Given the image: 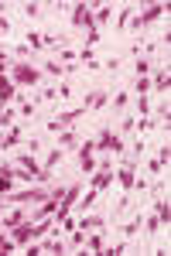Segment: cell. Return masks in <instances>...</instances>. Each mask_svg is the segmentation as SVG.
I'll return each mask as SVG.
<instances>
[{"mask_svg": "<svg viewBox=\"0 0 171 256\" xmlns=\"http://www.w3.org/2000/svg\"><path fill=\"white\" fill-rule=\"evenodd\" d=\"M11 82L31 89V86H38V82H41V68H35L31 62H14V65H11Z\"/></svg>", "mask_w": 171, "mask_h": 256, "instance_id": "cell-1", "label": "cell"}, {"mask_svg": "<svg viewBox=\"0 0 171 256\" xmlns=\"http://www.w3.org/2000/svg\"><path fill=\"white\" fill-rule=\"evenodd\" d=\"M164 10H168L164 4H151V7H147L144 14H137V10H133V18H130V24H127V28H130L133 34H137V31H144V28H151L154 20H157L161 14H164Z\"/></svg>", "mask_w": 171, "mask_h": 256, "instance_id": "cell-2", "label": "cell"}, {"mask_svg": "<svg viewBox=\"0 0 171 256\" xmlns=\"http://www.w3.org/2000/svg\"><path fill=\"white\" fill-rule=\"evenodd\" d=\"M72 28H76V31H86V34H96V31H99L96 20H93V7H89V4H76V7H72Z\"/></svg>", "mask_w": 171, "mask_h": 256, "instance_id": "cell-3", "label": "cell"}, {"mask_svg": "<svg viewBox=\"0 0 171 256\" xmlns=\"http://www.w3.org/2000/svg\"><path fill=\"white\" fill-rule=\"evenodd\" d=\"M48 195H52V188H24V192H11V195H4V198L11 205H38Z\"/></svg>", "mask_w": 171, "mask_h": 256, "instance_id": "cell-4", "label": "cell"}, {"mask_svg": "<svg viewBox=\"0 0 171 256\" xmlns=\"http://www.w3.org/2000/svg\"><path fill=\"white\" fill-rule=\"evenodd\" d=\"M96 140H86V144H82V147H79V154H76V164H79V171H82V174H93L96 171Z\"/></svg>", "mask_w": 171, "mask_h": 256, "instance_id": "cell-5", "label": "cell"}, {"mask_svg": "<svg viewBox=\"0 0 171 256\" xmlns=\"http://www.w3.org/2000/svg\"><path fill=\"white\" fill-rule=\"evenodd\" d=\"M103 106H110V92H106V89H96V92H86V96H82V110H86V113H96V110H103Z\"/></svg>", "mask_w": 171, "mask_h": 256, "instance_id": "cell-6", "label": "cell"}, {"mask_svg": "<svg viewBox=\"0 0 171 256\" xmlns=\"http://www.w3.org/2000/svg\"><path fill=\"white\" fill-rule=\"evenodd\" d=\"M96 150H113V154H120L123 150V137L120 134H110V126L99 134V140H96Z\"/></svg>", "mask_w": 171, "mask_h": 256, "instance_id": "cell-7", "label": "cell"}, {"mask_svg": "<svg viewBox=\"0 0 171 256\" xmlns=\"http://www.w3.org/2000/svg\"><path fill=\"white\" fill-rule=\"evenodd\" d=\"M11 239H14L18 246H28V239H35V222H21V226H14Z\"/></svg>", "mask_w": 171, "mask_h": 256, "instance_id": "cell-8", "label": "cell"}, {"mask_svg": "<svg viewBox=\"0 0 171 256\" xmlns=\"http://www.w3.org/2000/svg\"><path fill=\"white\" fill-rule=\"evenodd\" d=\"M140 226H144V216L137 212V216H133L130 222H123V226H120V236H123V239H133L137 232H140Z\"/></svg>", "mask_w": 171, "mask_h": 256, "instance_id": "cell-9", "label": "cell"}, {"mask_svg": "<svg viewBox=\"0 0 171 256\" xmlns=\"http://www.w3.org/2000/svg\"><path fill=\"white\" fill-rule=\"evenodd\" d=\"M133 10H137L133 4H123V7H120V14H116V20H113V28H116V31H127V24H130Z\"/></svg>", "mask_w": 171, "mask_h": 256, "instance_id": "cell-10", "label": "cell"}, {"mask_svg": "<svg viewBox=\"0 0 171 256\" xmlns=\"http://www.w3.org/2000/svg\"><path fill=\"white\" fill-rule=\"evenodd\" d=\"M24 140V130L21 126H7V134H4V144H0V150H11L14 144H21Z\"/></svg>", "mask_w": 171, "mask_h": 256, "instance_id": "cell-11", "label": "cell"}, {"mask_svg": "<svg viewBox=\"0 0 171 256\" xmlns=\"http://www.w3.org/2000/svg\"><path fill=\"white\" fill-rule=\"evenodd\" d=\"M62 158H65V150H62V147H52V150H48V158H45V168H41V171H48V174H52V171H55L58 164H62Z\"/></svg>", "mask_w": 171, "mask_h": 256, "instance_id": "cell-12", "label": "cell"}, {"mask_svg": "<svg viewBox=\"0 0 171 256\" xmlns=\"http://www.w3.org/2000/svg\"><path fill=\"white\" fill-rule=\"evenodd\" d=\"M76 226L82 229V232H89V229H103V226H106V216H82Z\"/></svg>", "mask_w": 171, "mask_h": 256, "instance_id": "cell-13", "label": "cell"}, {"mask_svg": "<svg viewBox=\"0 0 171 256\" xmlns=\"http://www.w3.org/2000/svg\"><path fill=\"white\" fill-rule=\"evenodd\" d=\"M41 72H45V76H52V79H65V65H62V62H55V58H48L45 62V65H41Z\"/></svg>", "mask_w": 171, "mask_h": 256, "instance_id": "cell-14", "label": "cell"}, {"mask_svg": "<svg viewBox=\"0 0 171 256\" xmlns=\"http://www.w3.org/2000/svg\"><path fill=\"white\" fill-rule=\"evenodd\" d=\"M18 164H21V168H24V171H28V174H31V178H38V174H41V164H38V160H35V158H31L28 150H24V154H21V158H18Z\"/></svg>", "mask_w": 171, "mask_h": 256, "instance_id": "cell-15", "label": "cell"}, {"mask_svg": "<svg viewBox=\"0 0 171 256\" xmlns=\"http://www.w3.org/2000/svg\"><path fill=\"white\" fill-rule=\"evenodd\" d=\"M21 222H24V212H21V208H7V212L0 216V226H7V229H14Z\"/></svg>", "mask_w": 171, "mask_h": 256, "instance_id": "cell-16", "label": "cell"}, {"mask_svg": "<svg viewBox=\"0 0 171 256\" xmlns=\"http://www.w3.org/2000/svg\"><path fill=\"white\" fill-rule=\"evenodd\" d=\"M151 86L157 89V92H168V86H171L168 68H157V72H154V79H151Z\"/></svg>", "mask_w": 171, "mask_h": 256, "instance_id": "cell-17", "label": "cell"}, {"mask_svg": "<svg viewBox=\"0 0 171 256\" xmlns=\"http://www.w3.org/2000/svg\"><path fill=\"white\" fill-rule=\"evenodd\" d=\"M79 144V130H62V134H58V147H62V150H69V147H76Z\"/></svg>", "mask_w": 171, "mask_h": 256, "instance_id": "cell-18", "label": "cell"}, {"mask_svg": "<svg viewBox=\"0 0 171 256\" xmlns=\"http://www.w3.org/2000/svg\"><path fill=\"white\" fill-rule=\"evenodd\" d=\"M127 102H130V89H120V92L113 96V102H110V110L123 113V110H127Z\"/></svg>", "mask_w": 171, "mask_h": 256, "instance_id": "cell-19", "label": "cell"}, {"mask_svg": "<svg viewBox=\"0 0 171 256\" xmlns=\"http://www.w3.org/2000/svg\"><path fill=\"white\" fill-rule=\"evenodd\" d=\"M24 44H28V52H45V41H41L38 31H28L24 34Z\"/></svg>", "mask_w": 171, "mask_h": 256, "instance_id": "cell-20", "label": "cell"}, {"mask_svg": "<svg viewBox=\"0 0 171 256\" xmlns=\"http://www.w3.org/2000/svg\"><path fill=\"white\" fill-rule=\"evenodd\" d=\"M103 232H96V236H86V250H89V253H103V250H106V242H103Z\"/></svg>", "mask_w": 171, "mask_h": 256, "instance_id": "cell-21", "label": "cell"}, {"mask_svg": "<svg viewBox=\"0 0 171 256\" xmlns=\"http://www.w3.org/2000/svg\"><path fill=\"white\" fill-rule=\"evenodd\" d=\"M147 72H151V62L144 55H133V76H147Z\"/></svg>", "mask_w": 171, "mask_h": 256, "instance_id": "cell-22", "label": "cell"}, {"mask_svg": "<svg viewBox=\"0 0 171 256\" xmlns=\"http://www.w3.org/2000/svg\"><path fill=\"white\" fill-rule=\"evenodd\" d=\"M147 89H151V79H147V76H137V79H133V89H130V92H140V96H147Z\"/></svg>", "mask_w": 171, "mask_h": 256, "instance_id": "cell-23", "label": "cell"}, {"mask_svg": "<svg viewBox=\"0 0 171 256\" xmlns=\"http://www.w3.org/2000/svg\"><path fill=\"white\" fill-rule=\"evenodd\" d=\"M11 192H14V178H11V174H0V198L11 195Z\"/></svg>", "mask_w": 171, "mask_h": 256, "instance_id": "cell-24", "label": "cell"}, {"mask_svg": "<svg viewBox=\"0 0 171 256\" xmlns=\"http://www.w3.org/2000/svg\"><path fill=\"white\" fill-rule=\"evenodd\" d=\"M96 195H99V192H93V188H89V195H86L82 202H79V208H76V212H89V205L96 202Z\"/></svg>", "mask_w": 171, "mask_h": 256, "instance_id": "cell-25", "label": "cell"}, {"mask_svg": "<svg viewBox=\"0 0 171 256\" xmlns=\"http://www.w3.org/2000/svg\"><path fill=\"white\" fill-rule=\"evenodd\" d=\"M133 123H137V116H133V113H127V116H123V123H120V137H123V134H130Z\"/></svg>", "mask_w": 171, "mask_h": 256, "instance_id": "cell-26", "label": "cell"}, {"mask_svg": "<svg viewBox=\"0 0 171 256\" xmlns=\"http://www.w3.org/2000/svg\"><path fill=\"white\" fill-rule=\"evenodd\" d=\"M14 250H21L14 239H7V236H0V253H14Z\"/></svg>", "mask_w": 171, "mask_h": 256, "instance_id": "cell-27", "label": "cell"}, {"mask_svg": "<svg viewBox=\"0 0 171 256\" xmlns=\"http://www.w3.org/2000/svg\"><path fill=\"white\" fill-rule=\"evenodd\" d=\"M58 58L65 62V65H76V52L72 48H58Z\"/></svg>", "mask_w": 171, "mask_h": 256, "instance_id": "cell-28", "label": "cell"}, {"mask_svg": "<svg viewBox=\"0 0 171 256\" xmlns=\"http://www.w3.org/2000/svg\"><path fill=\"white\" fill-rule=\"evenodd\" d=\"M35 113H38V99H35V102H24V106H21V116H35Z\"/></svg>", "mask_w": 171, "mask_h": 256, "instance_id": "cell-29", "label": "cell"}, {"mask_svg": "<svg viewBox=\"0 0 171 256\" xmlns=\"http://www.w3.org/2000/svg\"><path fill=\"white\" fill-rule=\"evenodd\" d=\"M137 113H140V116H147V113H151V99H147V96L137 99Z\"/></svg>", "mask_w": 171, "mask_h": 256, "instance_id": "cell-30", "label": "cell"}, {"mask_svg": "<svg viewBox=\"0 0 171 256\" xmlns=\"http://www.w3.org/2000/svg\"><path fill=\"white\" fill-rule=\"evenodd\" d=\"M45 130H48V134H55V137H58V134H62L65 126H62V123H58V116H55V120H48V123H45Z\"/></svg>", "mask_w": 171, "mask_h": 256, "instance_id": "cell-31", "label": "cell"}, {"mask_svg": "<svg viewBox=\"0 0 171 256\" xmlns=\"http://www.w3.org/2000/svg\"><path fill=\"white\" fill-rule=\"evenodd\" d=\"M41 10H45L41 4H24V14H28V18H38Z\"/></svg>", "mask_w": 171, "mask_h": 256, "instance_id": "cell-32", "label": "cell"}, {"mask_svg": "<svg viewBox=\"0 0 171 256\" xmlns=\"http://www.w3.org/2000/svg\"><path fill=\"white\" fill-rule=\"evenodd\" d=\"M140 154H144V140H133V147H130V158H133V160H140Z\"/></svg>", "mask_w": 171, "mask_h": 256, "instance_id": "cell-33", "label": "cell"}, {"mask_svg": "<svg viewBox=\"0 0 171 256\" xmlns=\"http://www.w3.org/2000/svg\"><path fill=\"white\" fill-rule=\"evenodd\" d=\"M24 150H28V154H38V150H41V140H38V137H31V140H28V147H24Z\"/></svg>", "mask_w": 171, "mask_h": 256, "instance_id": "cell-34", "label": "cell"}, {"mask_svg": "<svg viewBox=\"0 0 171 256\" xmlns=\"http://www.w3.org/2000/svg\"><path fill=\"white\" fill-rule=\"evenodd\" d=\"M157 158H161V160H164V164H168V158H171V147H168V140H164V144L157 147Z\"/></svg>", "mask_w": 171, "mask_h": 256, "instance_id": "cell-35", "label": "cell"}, {"mask_svg": "<svg viewBox=\"0 0 171 256\" xmlns=\"http://www.w3.org/2000/svg\"><path fill=\"white\" fill-rule=\"evenodd\" d=\"M55 89H58V99H72V89H69L65 82H62V86H55Z\"/></svg>", "mask_w": 171, "mask_h": 256, "instance_id": "cell-36", "label": "cell"}, {"mask_svg": "<svg viewBox=\"0 0 171 256\" xmlns=\"http://www.w3.org/2000/svg\"><path fill=\"white\" fill-rule=\"evenodd\" d=\"M4 10H7V4H0V14H4Z\"/></svg>", "mask_w": 171, "mask_h": 256, "instance_id": "cell-37", "label": "cell"}]
</instances>
